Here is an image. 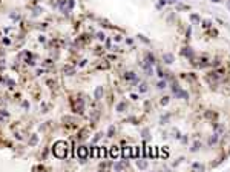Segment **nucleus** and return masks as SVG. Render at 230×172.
<instances>
[{"label":"nucleus","mask_w":230,"mask_h":172,"mask_svg":"<svg viewBox=\"0 0 230 172\" xmlns=\"http://www.w3.org/2000/svg\"><path fill=\"white\" fill-rule=\"evenodd\" d=\"M52 154L57 158H66L67 157V144H66V141H63V140L55 141L54 147H52Z\"/></svg>","instance_id":"obj_1"},{"label":"nucleus","mask_w":230,"mask_h":172,"mask_svg":"<svg viewBox=\"0 0 230 172\" xmlns=\"http://www.w3.org/2000/svg\"><path fill=\"white\" fill-rule=\"evenodd\" d=\"M71 108L75 114H83L84 112V100L83 98H71Z\"/></svg>","instance_id":"obj_2"},{"label":"nucleus","mask_w":230,"mask_h":172,"mask_svg":"<svg viewBox=\"0 0 230 172\" xmlns=\"http://www.w3.org/2000/svg\"><path fill=\"white\" fill-rule=\"evenodd\" d=\"M181 56H182V57H186L190 63H193V62L196 60V57H195V51H193V48H192V46H184V48L181 49Z\"/></svg>","instance_id":"obj_3"},{"label":"nucleus","mask_w":230,"mask_h":172,"mask_svg":"<svg viewBox=\"0 0 230 172\" xmlns=\"http://www.w3.org/2000/svg\"><path fill=\"white\" fill-rule=\"evenodd\" d=\"M123 77H124L126 82H130V83H133V85H138V83H140V79L136 77V74H135L133 71H126Z\"/></svg>","instance_id":"obj_4"},{"label":"nucleus","mask_w":230,"mask_h":172,"mask_svg":"<svg viewBox=\"0 0 230 172\" xmlns=\"http://www.w3.org/2000/svg\"><path fill=\"white\" fill-rule=\"evenodd\" d=\"M77 155L81 161L87 160V155H89V147L87 146H78V149H77Z\"/></svg>","instance_id":"obj_5"},{"label":"nucleus","mask_w":230,"mask_h":172,"mask_svg":"<svg viewBox=\"0 0 230 172\" xmlns=\"http://www.w3.org/2000/svg\"><path fill=\"white\" fill-rule=\"evenodd\" d=\"M127 166H129V163L126 161V160H121V161H117V163H113V172H124L126 169H127Z\"/></svg>","instance_id":"obj_6"},{"label":"nucleus","mask_w":230,"mask_h":172,"mask_svg":"<svg viewBox=\"0 0 230 172\" xmlns=\"http://www.w3.org/2000/svg\"><path fill=\"white\" fill-rule=\"evenodd\" d=\"M103 97H104V88H103L101 85H98V86L95 88V91H94V98H95L97 102H100Z\"/></svg>","instance_id":"obj_7"},{"label":"nucleus","mask_w":230,"mask_h":172,"mask_svg":"<svg viewBox=\"0 0 230 172\" xmlns=\"http://www.w3.org/2000/svg\"><path fill=\"white\" fill-rule=\"evenodd\" d=\"M144 62H146V63H149V65H152V66H153V65H155V63H156V59H155V56H153V54H152V52H150V51H147V52H146V54H144Z\"/></svg>","instance_id":"obj_8"},{"label":"nucleus","mask_w":230,"mask_h":172,"mask_svg":"<svg viewBox=\"0 0 230 172\" xmlns=\"http://www.w3.org/2000/svg\"><path fill=\"white\" fill-rule=\"evenodd\" d=\"M163 62H164L166 65H172V63L175 62V56H173L172 52H164V54H163Z\"/></svg>","instance_id":"obj_9"},{"label":"nucleus","mask_w":230,"mask_h":172,"mask_svg":"<svg viewBox=\"0 0 230 172\" xmlns=\"http://www.w3.org/2000/svg\"><path fill=\"white\" fill-rule=\"evenodd\" d=\"M176 98H182V100H189V92L184 91V89H178L175 94H173Z\"/></svg>","instance_id":"obj_10"},{"label":"nucleus","mask_w":230,"mask_h":172,"mask_svg":"<svg viewBox=\"0 0 230 172\" xmlns=\"http://www.w3.org/2000/svg\"><path fill=\"white\" fill-rule=\"evenodd\" d=\"M115 111H117V112H124V111H127V102H126V100L118 102L117 106H115Z\"/></svg>","instance_id":"obj_11"},{"label":"nucleus","mask_w":230,"mask_h":172,"mask_svg":"<svg viewBox=\"0 0 230 172\" xmlns=\"http://www.w3.org/2000/svg\"><path fill=\"white\" fill-rule=\"evenodd\" d=\"M136 166H138V169H140V170H144V169H147L149 163H147L144 158H138V160H136Z\"/></svg>","instance_id":"obj_12"},{"label":"nucleus","mask_w":230,"mask_h":172,"mask_svg":"<svg viewBox=\"0 0 230 172\" xmlns=\"http://www.w3.org/2000/svg\"><path fill=\"white\" fill-rule=\"evenodd\" d=\"M147 91H149V86H147L146 82H140V83H138V92H140V94H144Z\"/></svg>","instance_id":"obj_13"},{"label":"nucleus","mask_w":230,"mask_h":172,"mask_svg":"<svg viewBox=\"0 0 230 172\" xmlns=\"http://www.w3.org/2000/svg\"><path fill=\"white\" fill-rule=\"evenodd\" d=\"M218 141H219V135H218L216 132H213V134L210 135V138H209V146H215Z\"/></svg>","instance_id":"obj_14"},{"label":"nucleus","mask_w":230,"mask_h":172,"mask_svg":"<svg viewBox=\"0 0 230 172\" xmlns=\"http://www.w3.org/2000/svg\"><path fill=\"white\" fill-rule=\"evenodd\" d=\"M63 71H64L66 76H74V74H75V68H74V66H71V65L64 66V68H63Z\"/></svg>","instance_id":"obj_15"},{"label":"nucleus","mask_w":230,"mask_h":172,"mask_svg":"<svg viewBox=\"0 0 230 172\" xmlns=\"http://www.w3.org/2000/svg\"><path fill=\"white\" fill-rule=\"evenodd\" d=\"M201 147H202V143L196 140V141L192 144V147H190V152H198V151L201 149Z\"/></svg>","instance_id":"obj_16"},{"label":"nucleus","mask_w":230,"mask_h":172,"mask_svg":"<svg viewBox=\"0 0 230 172\" xmlns=\"http://www.w3.org/2000/svg\"><path fill=\"white\" fill-rule=\"evenodd\" d=\"M175 8H176V11H178V12H179V11H189V9H190V6H189V5H184V3H179V2L175 5Z\"/></svg>","instance_id":"obj_17"},{"label":"nucleus","mask_w":230,"mask_h":172,"mask_svg":"<svg viewBox=\"0 0 230 172\" xmlns=\"http://www.w3.org/2000/svg\"><path fill=\"white\" fill-rule=\"evenodd\" d=\"M201 25H202V28L204 29H209V28H212L213 26V23H212V20H201Z\"/></svg>","instance_id":"obj_18"},{"label":"nucleus","mask_w":230,"mask_h":172,"mask_svg":"<svg viewBox=\"0 0 230 172\" xmlns=\"http://www.w3.org/2000/svg\"><path fill=\"white\" fill-rule=\"evenodd\" d=\"M6 118H9V112L6 109H0V121H5Z\"/></svg>","instance_id":"obj_19"},{"label":"nucleus","mask_w":230,"mask_h":172,"mask_svg":"<svg viewBox=\"0 0 230 172\" xmlns=\"http://www.w3.org/2000/svg\"><path fill=\"white\" fill-rule=\"evenodd\" d=\"M166 86H167V80H164V79L159 80V82L156 83V89H158V91H163Z\"/></svg>","instance_id":"obj_20"},{"label":"nucleus","mask_w":230,"mask_h":172,"mask_svg":"<svg viewBox=\"0 0 230 172\" xmlns=\"http://www.w3.org/2000/svg\"><path fill=\"white\" fill-rule=\"evenodd\" d=\"M100 117V111L98 109H94V111H90V120L92 121H97Z\"/></svg>","instance_id":"obj_21"},{"label":"nucleus","mask_w":230,"mask_h":172,"mask_svg":"<svg viewBox=\"0 0 230 172\" xmlns=\"http://www.w3.org/2000/svg\"><path fill=\"white\" fill-rule=\"evenodd\" d=\"M115 132H117V129H115V126H113V125H110V126L107 128V132H106V135H107L109 138H112V137L115 135Z\"/></svg>","instance_id":"obj_22"},{"label":"nucleus","mask_w":230,"mask_h":172,"mask_svg":"<svg viewBox=\"0 0 230 172\" xmlns=\"http://www.w3.org/2000/svg\"><path fill=\"white\" fill-rule=\"evenodd\" d=\"M190 20H192V23H195V25L201 23V17H199L198 14H195V12H192V14H190Z\"/></svg>","instance_id":"obj_23"},{"label":"nucleus","mask_w":230,"mask_h":172,"mask_svg":"<svg viewBox=\"0 0 230 172\" xmlns=\"http://www.w3.org/2000/svg\"><path fill=\"white\" fill-rule=\"evenodd\" d=\"M38 143V135L37 134H32L31 138H29V146H35Z\"/></svg>","instance_id":"obj_24"},{"label":"nucleus","mask_w":230,"mask_h":172,"mask_svg":"<svg viewBox=\"0 0 230 172\" xmlns=\"http://www.w3.org/2000/svg\"><path fill=\"white\" fill-rule=\"evenodd\" d=\"M192 167H193L195 170H198V172H204V166H202L201 163H198V161L192 163Z\"/></svg>","instance_id":"obj_25"},{"label":"nucleus","mask_w":230,"mask_h":172,"mask_svg":"<svg viewBox=\"0 0 230 172\" xmlns=\"http://www.w3.org/2000/svg\"><path fill=\"white\" fill-rule=\"evenodd\" d=\"M169 120H170V114L167 112L166 115H161V118H159V123H161V125H166V123H169Z\"/></svg>","instance_id":"obj_26"},{"label":"nucleus","mask_w":230,"mask_h":172,"mask_svg":"<svg viewBox=\"0 0 230 172\" xmlns=\"http://www.w3.org/2000/svg\"><path fill=\"white\" fill-rule=\"evenodd\" d=\"M141 137H143L144 140L150 138V131H149V128H144V129L141 131Z\"/></svg>","instance_id":"obj_27"},{"label":"nucleus","mask_w":230,"mask_h":172,"mask_svg":"<svg viewBox=\"0 0 230 172\" xmlns=\"http://www.w3.org/2000/svg\"><path fill=\"white\" fill-rule=\"evenodd\" d=\"M156 76H158V77H159L161 80H163V79H164V71H163V68H161L159 65L156 66Z\"/></svg>","instance_id":"obj_28"},{"label":"nucleus","mask_w":230,"mask_h":172,"mask_svg":"<svg viewBox=\"0 0 230 172\" xmlns=\"http://www.w3.org/2000/svg\"><path fill=\"white\" fill-rule=\"evenodd\" d=\"M136 37H138V39H140V42H143L144 45H150V40H149V39H147L146 35H143V34H138Z\"/></svg>","instance_id":"obj_29"},{"label":"nucleus","mask_w":230,"mask_h":172,"mask_svg":"<svg viewBox=\"0 0 230 172\" xmlns=\"http://www.w3.org/2000/svg\"><path fill=\"white\" fill-rule=\"evenodd\" d=\"M87 132H89L87 129H81V131H80V134H78V135H80V137H78V140H86V138H87Z\"/></svg>","instance_id":"obj_30"},{"label":"nucleus","mask_w":230,"mask_h":172,"mask_svg":"<svg viewBox=\"0 0 230 172\" xmlns=\"http://www.w3.org/2000/svg\"><path fill=\"white\" fill-rule=\"evenodd\" d=\"M101 137H103V132H97V134H95V137L92 138V143H97V141H100V140H101Z\"/></svg>","instance_id":"obj_31"},{"label":"nucleus","mask_w":230,"mask_h":172,"mask_svg":"<svg viewBox=\"0 0 230 172\" xmlns=\"http://www.w3.org/2000/svg\"><path fill=\"white\" fill-rule=\"evenodd\" d=\"M95 37H97L100 42H104V40H106V35H104V32H101V31H100V32H97V34H95Z\"/></svg>","instance_id":"obj_32"},{"label":"nucleus","mask_w":230,"mask_h":172,"mask_svg":"<svg viewBox=\"0 0 230 172\" xmlns=\"http://www.w3.org/2000/svg\"><path fill=\"white\" fill-rule=\"evenodd\" d=\"M110 155H112V157H117V155H118V147H117V146H112V149H110Z\"/></svg>","instance_id":"obj_33"},{"label":"nucleus","mask_w":230,"mask_h":172,"mask_svg":"<svg viewBox=\"0 0 230 172\" xmlns=\"http://www.w3.org/2000/svg\"><path fill=\"white\" fill-rule=\"evenodd\" d=\"M66 5H67V8H69V9L72 11V9L75 8V0H67V3H66Z\"/></svg>","instance_id":"obj_34"},{"label":"nucleus","mask_w":230,"mask_h":172,"mask_svg":"<svg viewBox=\"0 0 230 172\" xmlns=\"http://www.w3.org/2000/svg\"><path fill=\"white\" fill-rule=\"evenodd\" d=\"M161 105H163V106H166V105H169V97L166 95V97H163V98H161Z\"/></svg>","instance_id":"obj_35"},{"label":"nucleus","mask_w":230,"mask_h":172,"mask_svg":"<svg viewBox=\"0 0 230 172\" xmlns=\"http://www.w3.org/2000/svg\"><path fill=\"white\" fill-rule=\"evenodd\" d=\"M6 83H8L9 88H14V86H15V82H14L12 79H6Z\"/></svg>","instance_id":"obj_36"},{"label":"nucleus","mask_w":230,"mask_h":172,"mask_svg":"<svg viewBox=\"0 0 230 172\" xmlns=\"http://www.w3.org/2000/svg\"><path fill=\"white\" fill-rule=\"evenodd\" d=\"M190 35H192V26L189 25V28H187V31H186V37H187V39H190Z\"/></svg>","instance_id":"obj_37"},{"label":"nucleus","mask_w":230,"mask_h":172,"mask_svg":"<svg viewBox=\"0 0 230 172\" xmlns=\"http://www.w3.org/2000/svg\"><path fill=\"white\" fill-rule=\"evenodd\" d=\"M34 170H38V172H48V170H46V167H43V166H37Z\"/></svg>","instance_id":"obj_38"},{"label":"nucleus","mask_w":230,"mask_h":172,"mask_svg":"<svg viewBox=\"0 0 230 172\" xmlns=\"http://www.w3.org/2000/svg\"><path fill=\"white\" fill-rule=\"evenodd\" d=\"M104 46H106V49H110V39H107L104 42Z\"/></svg>","instance_id":"obj_39"},{"label":"nucleus","mask_w":230,"mask_h":172,"mask_svg":"<svg viewBox=\"0 0 230 172\" xmlns=\"http://www.w3.org/2000/svg\"><path fill=\"white\" fill-rule=\"evenodd\" d=\"M210 34H212L213 37H218V29H212V31H210Z\"/></svg>","instance_id":"obj_40"},{"label":"nucleus","mask_w":230,"mask_h":172,"mask_svg":"<svg viewBox=\"0 0 230 172\" xmlns=\"http://www.w3.org/2000/svg\"><path fill=\"white\" fill-rule=\"evenodd\" d=\"M113 40H115V42H120V40H121V35H120V34H117V35H113Z\"/></svg>","instance_id":"obj_41"},{"label":"nucleus","mask_w":230,"mask_h":172,"mask_svg":"<svg viewBox=\"0 0 230 172\" xmlns=\"http://www.w3.org/2000/svg\"><path fill=\"white\" fill-rule=\"evenodd\" d=\"M130 98H132V100H138V98H140V97H138L136 94H130Z\"/></svg>","instance_id":"obj_42"},{"label":"nucleus","mask_w":230,"mask_h":172,"mask_svg":"<svg viewBox=\"0 0 230 172\" xmlns=\"http://www.w3.org/2000/svg\"><path fill=\"white\" fill-rule=\"evenodd\" d=\"M3 43H5V45H11V40L5 37V39H3Z\"/></svg>","instance_id":"obj_43"},{"label":"nucleus","mask_w":230,"mask_h":172,"mask_svg":"<svg viewBox=\"0 0 230 172\" xmlns=\"http://www.w3.org/2000/svg\"><path fill=\"white\" fill-rule=\"evenodd\" d=\"M126 43L132 46V45H133V40H132V39H126Z\"/></svg>","instance_id":"obj_44"},{"label":"nucleus","mask_w":230,"mask_h":172,"mask_svg":"<svg viewBox=\"0 0 230 172\" xmlns=\"http://www.w3.org/2000/svg\"><path fill=\"white\" fill-rule=\"evenodd\" d=\"M44 40H46V39H44V35H40V37H38V42H41V43H44Z\"/></svg>","instance_id":"obj_45"},{"label":"nucleus","mask_w":230,"mask_h":172,"mask_svg":"<svg viewBox=\"0 0 230 172\" xmlns=\"http://www.w3.org/2000/svg\"><path fill=\"white\" fill-rule=\"evenodd\" d=\"M86 63H87V60H81V63H80V65H78V66H80V68H81V66H84V65H86Z\"/></svg>","instance_id":"obj_46"},{"label":"nucleus","mask_w":230,"mask_h":172,"mask_svg":"<svg viewBox=\"0 0 230 172\" xmlns=\"http://www.w3.org/2000/svg\"><path fill=\"white\" fill-rule=\"evenodd\" d=\"M23 108L28 109V108H29V103H28V102H23Z\"/></svg>","instance_id":"obj_47"},{"label":"nucleus","mask_w":230,"mask_h":172,"mask_svg":"<svg viewBox=\"0 0 230 172\" xmlns=\"http://www.w3.org/2000/svg\"><path fill=\"white\" fill-rule=\"evenodd\" d=\"M210 2H213V3H219L221 0H210Z\"/></svg>","instance_id":"obj_48"},{"label":"nucleus","mask_w":230,"mask_h":172,"mask_svg":"<svg viewBox=\"0 0 230 172\" xmlns=\"http://www.w3.org/2000/svg\"><path fill=\"white\" fill-rule=\"evenodd\" d=\"M227 8L230 9V0H227Z\"/></svg>","instance_id":"obj_49"},{"label":"nucleus","mask_w":230,"mask_h":172,"mask_svg":"<svg viewBox=\"0 0 230 172\" xmlns=\"http://www.w3.org/2000/svg\"><path fill=\"white\" fill-rule=\"evenodd\" d=\"M97 172H104V170H97Z\"/></svg>","instance_id":"obj_50"}]
</instances>
